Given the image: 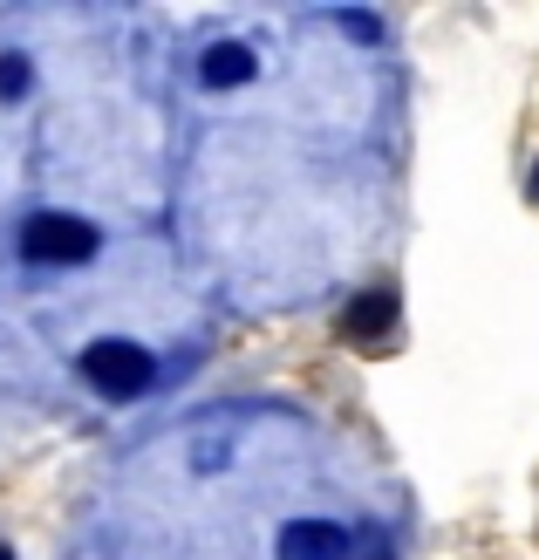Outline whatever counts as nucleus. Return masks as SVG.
Instances as JSON below:
<instances>
[{
  "label": "nucleus",
  "mask_w": 539,
  "mask_h": 560,
  "mask_svg": "<svg viewBox=\"0 0 539 560\" xmlns=\"http://www.w3.org/2000/svg\"><path fill=\"white\" fill-rule=\"evenodd\" d=\"M82 376H90L103 397L130 404V397H144V389L157 383V362H151V349H137V342H90V349H82Z\"/></svg>",
  "instance_id": "nucleus-1"
},
{
  "label": "nucleus",
  "mask_w": 539,
  "mask_h": 560,
  "mask_svg": "<svg viewBox=\"0 0 539 560\" xmlns=\"http://www.w3.org/2000/svg\"><path fill=\"white\" fill-rule=\"evenodd\" d=\"M21 254L27 260H48V267H82L96 254V226L75 212H35L21 226Z\"/></svg>",
  "instance_id": "nucleus-2"
},
{
  "label": "nucleus",
  "mask_w": 539,
  "mask_h": 560,
  "mask_svg": "<svg viewBox=\"0 0 539 560\" xmlns=\"http://www.w3.org/2000/svg\"><path fill=\"white\" fill-rule=\"evenodd\" d=\"M280 560H349V534L328 520H294L280 534Z\"/></svg>",
  "instance_id": "nucleus-3"
},
{
  "label": "nucleus",
  "mask_w": 539,
  "mask_h": 560,
  "mask_svg": "<svg viewBox=\"0 0 539 560\" xmlns=\"http://www.w3.org/2000/svg\"><path fill=\"white\" fill-rule=\"evenodd\" d=\"M253 48L246 42H212L206 55H198V82H206V90H239V82H253Z\"/></svg>",
  "instance_id": "nucleus-4"
},
{
  "label": "nucleus",
  "mask_w": 539,
  "mask_h": 560,
  "mask_svg": "<svg viewBox=\"0 0 539 560\" xmlns=\"http://www.w3.org/2000/svg\"><path fill=\"white\" fill-rule=\"evenodd\" d=\"M389 315H396V301H389V294H368V301L349 307V335H383Z\"/></svg>",
  "instance_id": "nucleus-5"
},
{
  "label": "nucleus",
  "mask_w": 539,
  "mask_h": 560,
  "mask_svg": "<svg viewBox=\"0 0 539 560\" xmlns=\"http://www.w3.org/2000/svg\"><path fill=\"white\" fill-rule=\"evenodd\" d=\"M0 96H27V55H0Z\"/></svg>",
  "instance_id": "nucleus-6"
},
{
  "label": "nucleus",
  "mask_w": 539,
  "mask_h": 560,
  "mask_svg": "<svg viewBox=\"0 0 539 560\" xmlns=\"http://www.w3.org/2000/svg\"><path fill=\"white\" fill-rule=\"evenodd\" d=\"M0 560H14V553H8V547H0Z\"/></svg>",
  "instance_id": "nucleus-7"
}]
</instances>
